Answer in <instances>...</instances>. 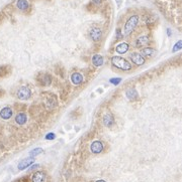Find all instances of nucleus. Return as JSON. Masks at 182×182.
Returning a JSON list of instances; mask_svg holds the SVG:
<instances>
[{
    "mask_svg": "<svg viewBox=\"0 0 182 182\" xmlns=\"http://www.w3.org/2000/svg\"><path fill=\"white\" fill-rule=\"evenodd\" d=\"M103 58H102L101 56H99V54H95V56H93L92 58V63L93 65H95V67H101L102 65H103Z\"/></svg>",
    "mask_w": 182,
    "mask_h": 182,
    "instance_id": "15",
    "label": "nucleus"
},
{
    "mask_svg": "<svg viewBox=\"0 0 182 182\" xmlns=\"http://www.w3.org/2000/svg\"><path fill=\"white\" fill-rule=\"evenodd\" d=\"M114 123V119H113V116L111 114H106L103 117V124L106 127H111Z\"/></svg>",
    "mask_w": 182,
    "mask_h": 182,
    "instance_id": "13",
    "label": "nucleus"
},
{
    "mask_svg": "<svg viewBox=\"0 0 182 182\" xmlns=\"http://www.w3.org/2000/svg\"><path fill=\"white\" fill-rule=\"evenodd\" d=\"M26 121H27V117L24 113H18L17 115L15 116V122H16L18 125L26 124Z\"/></svg>",
    "mask_w": 182,
    "mask_h": 182,
    "instance_id": "12",
    "label": "nucleus"
},
{
    "mask_svg": "<svg viewBox=\"0 0 182 182\" xmlns=\"http://www.w3.org/2000/svg\"><path fill=\"white\" fill-rule=\"evenodd\" d=\"M17 98L19 100H27L31 98V90H29L28 88L26 87H21L19 89V90L17 91Z\"/></svg>",
    "mask_w": 182,
    "mask_h": 182,
    "instance_id": "3",
    "label": "nucleus"
},
{
    "mask_svg": "<svg viewBox=\"0 0 182 182\" xmlns=\"http://www.w3.org/2000/svg\"><path fill=\"white\" fill-rule=\"evenodd\" d=\"M148 42H149V36L148 35H142V36H140L138 39H136V46H138V47L143 46V45L147 44Z\"/></svg>",
    "mask_w": 182,
    "mask_h": 182,
    "instance_id": "14",
    "label": "nucleus"
},
{
    "mask_svg": "<svg viewBox=\"0 0 182 182\" xmlns=\"http://www.w3.org/2000/svg\"><path fill=\"white\" fill-rule=\"evenodd\" d=\"M16 6H17V8L19 9V10L24 11V10H26V9L28 8L29 4H28V1H27V0H17Z\"/></svg>",
    "mask_w": 182,
    "mask_h": 182,
    "instance_id": "16",
    "label": "nucleus"
},
{
    "mask_svg": "<svg viewBox=\"0 0 182 182\" xmlns=\"http://www.w3.org/2000/svg\"><path fill=\"white\" fill-rule=\"evenodd\" d=\"M111 63L114 67L120 70H132V65L129 63V60H127L126 58H122V56H113L111 60Z\"/></svg>",
    "mask_w": 182,
    "mask_h": 182,
    "instance_id": "1",
    "label": "nucleus"
},
{
    "mask_svg": "<svg viewBox=\"0 0 182 182\" xmlns=\"http://www.w3.org/2000/svg\"><path fill=\"white\" fill-rule=\"evenodd\" d=\"M90 149L92 153L98 154L103 150V144H102V142H100V141H94V142L91 144Z\"/></svg>",
    "mask_w": 182,
    "mask_h": 182,
    "instance_id": "6",
    "label": "nucleus"
},
{
    "mask_svg": "<svg viewBox=\"0 0 182 182\" xmlns=\"http://www.w3.org/2000/svg\"><path fill=\"white\" fill-rule=\"evenodd\" d=\"M89 34H90V37L92 38L94 41H97V40H99L100 37H101L102 30L99 27H93V28H91Z\"/></svg>",
    "mask_w": 182,
    "mask_h": 182,
    "instance_id": "5",
    "label": "nucleus"
},
{
    "mask_svg": "<svg viewBox=\"0 0 182 182\" xmlns=\"http://www.w3.org/2000/svg\"><path fill=\"white\" fill-rule=\"evenodd\" d=\"M142 53L144 54L145 56H154V53H155V49L154 48H150V47H147V48H143L142 49Z\"/></svg>",
    "mask_w": 182,
    "mask_h": 182,
    "instance_id": "18",
    "label": "nucleus"
},
{
    "mask_svg": "<svg viewBox=\"0 0 182 182\" xmlns=\"http://www.w3.org/2000/svg\"><path fill=\"white\" fill-rule=\"evenodd\" d=\"M129 58H131L132 61H133V63H135V65H144V63H145L144 56H143L142 54H140V53L133 52V53H131Z\"/></svg>",
    "mask_w": 182,
    "mask_h": 182,
    "instance_id": "4",
    "label": "nucleus"
},
{
    "mask_svg": "<svg viewBox=\"0 0 182 182\" xmlns=\"http://www.w3.org/2000/svg\"><path fill=\"white\" fill-rule=\"evenodd\" d=\"M43 152H44V150H43L42 148H36V149L31 150V151L29 152V155H31V157H35L36 155H38V154H42Z\"/></svg>",
    "mask_w": 182,
    "mask_h": 182,
    "instance_id": "19",
    "label": "nucleus"
},
{
    "mask_svg": "<svg viewBox=\"0 0 182 182\" xmlns=\"http://www.w3.org/2000/svg\"><path fill=\"white\" fill-rule=\"evenodd\" d=\"M117 38H118V39H120V38L122 37V33H120V29H117Z\"/></svg>",
    "mask_w": 182,
    "mask_h": 182,
    "instance_id": "23",
    "label": "nucleus"
},
{
    "mask_svg": "<svg viewBox=\"0 0 182 182\" xmlns=\"http://www.w3.org/2000/svg\"><path fill=\"white\" fill-rule=\"evenodd\" d=\"M12 114H13V112H12V110H11V108L5 107V108H3L1 111H0V117H1L3 120H8L12 117Z\"/></svg>",
    "mask_w": 182,
    "mask_h": 182,
    "instance_id": "8",
    "label": "nucleus"
},
{
    "mask_svg": "<svg viewBox=\"0 0 182 182\" xmlns=\"http://www.w3.org/2000/svg\"><path fill=\"white\" fill-rule=\"evenodd\" d=\"M35 162V158L33 157H29V158H26L24 160H22L21 162L18 164V169L19 170H24L26 168L29 167L33 163Z\"/></svg>",
    "mask_w": 182,
    "mask_h": 182,
    "instance_id": "7",
    "label": "nucleus"
},
{
    "mask_svg": "<svg viewBox=\"0 0 182 182\" xmlns=\"http://www.w3.org/2000/svg\"><path fill=\"white\" fill-rule=\"evenodd\" d=\"M92 2L94 4H100L101 3V0H92Z\"/></svg>",
    "mask_w": 182,
    "mask_h": 182,
    "instance_id": "24",
    "label": "nucleus"
},
{
    "mask_svg": "<svg viewBox=\"0 0 182 182\" xmlns=\"http://www.w3.org/2000/svg\"><path fill=\"white\" fill-rule=\"evenodd\" d=\"M109 82H110L111 84H113L114 86H117L118 84L122 82V79H120V78H113V79H110V81H109Z\"/></svg>",
    "mask_w": 182,
    "mask_h": 182,
    "instance_id": "21",
    "label": "nucleus"
},
{
    "mask_svg": "<svg viewBox=\"0 0 182 182\" xmlns=\"http://www.w3.org/2000/svg\"><path fill=\"white\" fill-rule=\"evenodd\" d=\"M45 175L42 171L36 172L31 176V181L33 182H45Z\"/></svg>",
    "mask_w": 182,
    "mask_h": 182,
    "instance_id": "9",
    "label": "nucleus"
},
{
    "mask_svg": "<svg viewBox=\"0 0 182 182\" xmlns=\"http://www.w3.org/2000/svg\"><path fill=\"white\" fill-rule=\"evenodd\" d=\"M182 48V41L181 40H179V41H177V44L173 46V49H172V51L173 52H176V51H180V49Z\"/></svg>",
    "mask_w": 182,
    "mask_h": 182,
    "instance_id": "20",
    "label": "nucleus"
},
{
    "mask_svg": "<svg viewBox=\"0 0 182 182\" xmlns=\"http://www.w3.org/2000/svg\"><path fill=\"white\" fill-rule=\"evenodd\" d=\"M96 182H105V181H104V180H97Z\"/></svg>",
    "mask_w": 182,
    "mask_h": 182,
    "instance_id": "26",
    "label": "nucleus"
},
{
    "mask_svg": "<svg viewBox=\"0 0 182 182\" xmlns=\"http://www.w3.org/2000/svg\"><path fill=\"white\" fill-rule=\"evenodd\" d=\"M139 22V16L138 15H133L127 19V21L124 24V35L129 36L133 32V30L135 29V27L136 26Z\"/></svg>",
    "mask_w": 182,
    "mask_h": 182,
    "instance_id": "2",
    "label": "nucleus"
},
{
    "mask_svg": "<svg viewBox=\"0 0 182 182\" xmlns=\"http://www.w3.org/2000/svg\"><path fill=\"white\" fill-rule=\"evenodd\" d=\"M167 33H168V36H171V29L168 28L167 29Z\"/></svg>",
    "mask_w": 182,
    "mask_h": 182,
    "instance_id": "25",
    "label": "nucleus"
},
{
    "mask_svg": "<svg viewBox=\"0 0 182 182\" xmlns=\"http://www.w3.org/2000/svg\"><path fill=\"white\" fill-rule=\"evenodd\" d=\"M71 82L75 86H79V85H81L82 82H83V77H82V74H79V72H74L71 76Z\"/></svg>",
    "mask_w": 182,
    "mask_h": 182,
    "instance_id": "10",
    "label": "nucleus"
},
{
    "mask_svg": "<svg viewBox=\"0 0 182 182\" xmlns=\"http://www.w3.org/2000/svg\"><path fill=\"white\" fill-rule=\"evenodd\" d=\"M127 99H129V100H136V98H138V93H136V90H134V89H131V90H129L127 92Z\"/></svg>",
    "mask_w": 182,
    "mask_h": 182,
    "instance_id": "17",
    "label": "nucleus"
},
{
    "mask_svg": "<svg viewBox=\"0 0 182 182\" xmlns=\"http://www.w3.org/2000/svg\"><path fill=\"white\" fill-rule=\"evenodd\" d=\"M45 139L47 140H53V139H55V134L54 133H49L45 135Z\"/></svg>",
    "mask_w": 182,
    "mask_h": 182,
    "instance_id": "22",
    "label": "nucleus"
},
{
    "mask_svg": "<svg viewBox=\"0 0 182 182\" xmlns=\"http://www.w3.org/2000/svg\"><path fill=\"white\" fill-rule=\"evenodd\" d=\"M129 44H127V42H122V44H119L117 45V48H115V51H117V53L124 54L129 51Z\"/></svg>",
    "mask_w": 182,
    "mask_h": 182,
    "instance_id": "11",
    "label": "nucleus"
}]
</instances>
